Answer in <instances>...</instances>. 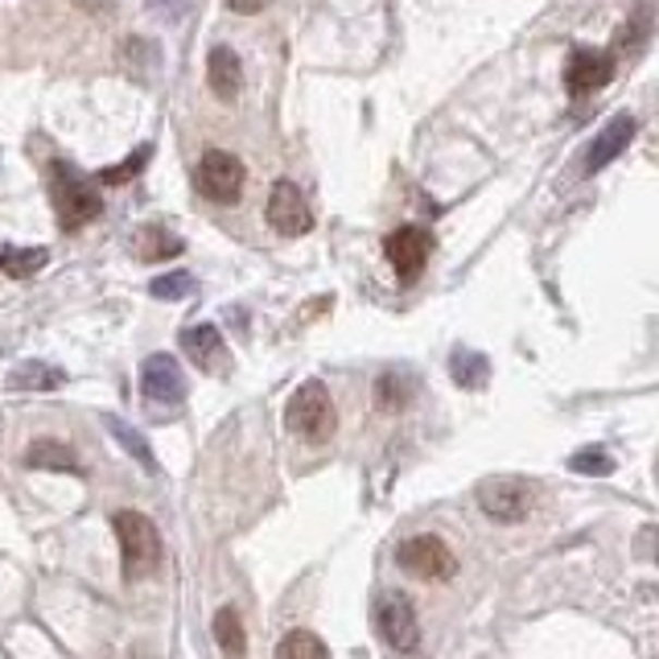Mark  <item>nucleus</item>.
<instances>
[{
  "label": "nucleus",
  "mask_w": 659,
  "mask_h": 659,
  "mask_svg": "<svg viewBox=\"0 0 659 659\" xmlns=\"http://www.w3.org/2000/svg\"><path fill=\"white\" fill-rule=\"evenodd\" d=\"M614 78V54H606V50H589V46H577L573 54H569V66H565V87L569 95H594L602 91L606 83Z\"/></svg>",
  "instance_id": "9b49d317"
},
{
  "label": "nucleus",
  "mask_w": 659,
  "mask_h": 659,
  "mask_svg": "<svg viewBox=\"0 0 659 659\" xmlns=\"http://www.w3.org/2000/svg\"><path fill=\"white\" fill-rule=\"evenodd\" d=\"M429 252H434V235L425 227H395L392 235L383 240V256H388L400 281H416L425 260H429Z\"/></svg>",
  "instance_id": "1a4fd4ad"
},
{
  "label": "nucleus",
  "mask_w": 659,
  "mask_h": 659,
  "mask_svg": "<svg viewBox=\"0 0 659 659\" xmlns=\"http://www.w3.org/2000/svg\"><path fill=\"white\" fill-rule=\"evenodd\" d=\"M141 400L152 420H173L186 404V376L173 355H149L141 363Z\"/></svg>",
  "instance_id": "7ed1b4c3"
},
{
  "label": "nucleus",
  "mask_w": 659,
  "mask_h": 659,
  "mask_svg": "<svg viewBox=\"0 0 659 659\" xmlns=\"http://www.w3.org/2000/svg\"><path fill=\"white\" fill-rule=\"evenodd\" d=\"M62 383H66V371H58L50 363H17L4 379L9 392H54Z\"/></svg>",
  "instance_id": "dca6fc26"
},
{
  "label": "nucleus",
  "mask_w": 659,
  "mask_h": 659,
  "mask_svg": "<svg viewBox=\"0 0 659 659\" xmlns=\"http://www.w3.org/2000/svg\"><path fill=\"white\" fill-rule=\"evenodd\" d=\"M25 466L29 471H54V474H78V457L71 446H62L54 437H38L25 450Z\"/></svg>",
  "instance_id": "2eb2a0df"
},
{
  "label": "nucleus",
  "mask_w": 659,
  "mask_h": 659,
  "mask_svg": "<svg viewBox=\"0 0 659 659\" xmlns=\"http://www.w3.org/2000/svg\"><path fill=\"white\" fill-rule=\"evenodd\" d=\"M103 425H108V434H112L115 441H120V450L132 453V457L141 462V471H145V474H157V453L149 450V441L136 434L129 420H120V416L108 413V416H103Z\"/></svg>",
  "instance_id": "412c9836"
},
{
  "label": "nucleus",
  "mask_w": 659,
  "mask_h": 659,
  "mask_svg": "<svg viewBox=\"0 0 659 659\" xmlns=\"http://www.w3.org/2000/svg\"><path fill=\"white\" fill-rule=\"evenodd\" d=\"M198 284H194V277L190 272H166V277H152L149 293L157 297V302H182V297H190Z\"/></svg>",
  "instance_id": "a878e982"
},
{
  "label": "nucleus",
  "mask_w": 659,
  "mask_h": 659,
  "mask_svg": "<svg viewBox=\"0 0 659 659\" xmlns=\"http://www.w3.org/2000/svg\"><path fill=\"white\" fill-rule=\"evenodd\" d=\"M450 371H453V383H462V388L478 392V388H487L490 363H487V355H478V351H466V346H457V351L450 355Z\"/></svg>",
  "instance_id": "4be33fe9"
},
{
  "label": "nucleus",
  "mask_w": 659,
  "mask_h": 659,
  "mask_svg": "<svg viewBox=\"0 0 659 659\" xmlns=\"http://www.w3.org/2000/svg\"><path fill=\"white\" fill-rule=\"evenodd\" d=\"M149 157H152V145H141V149L132 152V157H124L120 166L99 173V182H103V186H124V182H132L136 173L145 170V161H149Z\"/></svg>",
  "instance_id": "bb28decb"
},
{
  "label": "nucleus",
  "mask_w": 659,
  "mask_h": 659,
  "mask_svg": "<svg viewBox=\"0 0 659 659\" xmlns=\"http://www.w3.org/2000/svg\"><path fill=\"white\" fill-rule=\"evenodd\" d=\"M395 561L404 573H413L420 582H450L453 573H457V557H453V548L441 540V536H408V540H400L395 548Z\"/></svg>",
  "instance_id": "423d86ee"
},
{
  "label": "nucleus",
  "mask_w": 659,
  "mask_h": 659,
  "mask_svg": "<svg viewBox=\"0 0 659 659\" xmlns=\"http://www.w3.org/2000/svg\"><path fill=\"white\" fill-rule=\"evenodd\" d=\"M194 182H198V194H203V198L219 203V207H231V203H240V194H244L247 170L235 152L210 149V152H203Z\"/></svg>",
  "instance_id": "0eeeda50"
},
{
  "label": "nucleus",
  "mask_w": 659,
  "mask_h": 659,
  "mask_svg": "<svg viewBox=\"0 0 659 659\" xmlns=\"http://www.w3.org/2000/svg\"><path fill=\"white\" fill-rule=\"evenodd\" d=\"M120 58H124L129 71H141V75H149L152 66H161V50L149 38H129L120 46Z\"/></svg>",
  "instance_id": "b1692460"
},
{
  "label": "nucleus",
  "mask_w": 659,
  "mask_h": 659,
  "mask_svg": "<svg viewBox=\"0 0 659 659\" xmlns=\"http://www.w3.org/2000/svg\"><path fill=\"white\" fill-rule=\"evenodd\" d=\"M186 244L166 231V227H141V235H136V256L145 264H161V260H173V256H182Z\"/></svg>",
  "instance_id": "a211bd4d"
},
{
  "label": "nucleus",
  "mask_w": 659,
  "mask_h": 659,
  "mask_svg": "<svg viewBox=\"0 0 659 659\" xmlns=\"http://www.w3.org/2000/svg\"><path fill=\"white\" fill-rule=\"evenodd\" d=\"M215 643L227 659H244L247 656V635H244V619L235 606H223L215 614Z\"/></svg>",
  "instance_id": "aec40b11"
},
{
  "label": "nucleus",
  "mask_w": 659,
  "mask_h": 659,
  "mask_svg": "<svg viewBox=\"0 0 659 659\" xmlns=\"http://www.w3.org/2000/svg\"><path fill=\"white\" fill-rule=\"evenodd\" d=\"M46 264H50V252H46V247H0V272L13 277V281L38 277Z\"/></svg>",
  "instance_id": "6ab92c4d"
},
{
  "label": "nucleus",
  "mask_w": 659,
  "mask_h": 659,
  "mask_svg": "<svg viewBox=\"0 0 659 659\" xmlns=\"http://www.w3.org/2000/svg\"><path fill=\"white\" fill-rule=\"evenodd\" d=\"M416 400V376L413 371H383L376 379V404L379 413H404Z\"/></svg>",
  "instance_id": "f3484780"
},
{
  "label": "nucleus",
  "mask_w": 659,
  "mask_h": 659,
  "mask_svg": "<svg viewBox=\"0 0 659 659\" xmlns=\"http://www.w3.org/2000/svg\"><path fill=\"white\" fill-rule=\"evenodd\" d=\"M182 351H186L190 363H194L198 371H207V376H223L227 367H231V351H227L219 326H210V321L182 330Z\"/></svg>",
  "instance_id": "f8f14e48"
},
{
  "label": "nucleus",
  "mask_w": 659,
  "mask_h": 659,
  "mask_svg": "<svg viewBox=\"0 0 659 659\" xmlns=\"http://www.w3.org/2000/svg\"><path fill=\"white\" fill-rule=\"evenodd\" d=\"M569 471L585 474V478H606V474L614 471V457L602 446H585V450H577L569 457Z\"/></svg>",
  "instance_id": "393cba45"
},
{
  "label": "nucleus",
  "mask_w": 659,
  "mask_h": 659,
  "mask_svg": "<svg viewBox=\"0 0 659 659\" xmlns=\"http://www.w3.org/2000/svg\"><path fill=\"white\" fill-rule=\"evenodd\" d=\"M264 215H268L272 231H281V235H305V231L314 227V210L305 203V194L297 190V182H284V178L268 190Z\"/></svg>",
  "instance_id": "9d476101"
},
{
  "label": "nucleus",
  "mask_w": 659,
  "mask_h": 659,
  "mask_svg": "<svg viewBox=\"0 0 659 659\" xmlns=\"http://www.w3.org/2000/svg\"><path fill=\"white\" fill-rule=\"evenodd\" d=\"M474 499L495 524H524L536 503V487L520 474H490L474 487Z\"/></svg>",
  "instance_id": "39448f33"
},
{
  "label": "nucleus",
  "mask_w": 659,
  "mask_h": 659,
  "mask_svg": "<svg viewBox=\"0 0 659 659\" xmlns=\"http://www.w3.org/2000/svg\"><path fill=\"white\" fill-rule=\"evenodd\" d=\"M376 631L383 635V643L400 651V656H408L420 647V619H416V606L408 594H400V589H388V594H379L376 602Z\"/></svg>",
  "instance_id": "6e6552de"
},
{
  "label": "nucleus",
  "mask_w": 659,
  "mask_h": 659,
  "mask_svg": "<svg viewBox=\"0 0 659 659\" xmlns=\"http://www.w3.org/2000/svg\"><path fill=\"white\" fill-rule=\"evenodd\" d=\"M115 540H120V569L124 582H149L152 573L161 569V532L145 511H115L112 515Z\"/></svg>",
  "instance_id": "f257e3e1"
},
{
  "label": "nucleus",
  "mask_w": 659,
  "mask_h": 659,
  "mask_svg": "<svg viewBox=\"0 0 659 659\" xmlns=\"http://www.w3.org/2000/svg\"><path fill=\"white\" fill-rule=\"evenodd\" d=\"M647 29H651L647 13H643V17H635V21H626V25L619 29V46H626V41H631V50L639 54L643 46H647Z\"/></svg>",
  "instance_id": "cd10ccee"
},
{
  "label": "nucleus",
  "mask_w": 659,
  "mask_h": 659,
  "mask_svg": "<svg viewBox=\"0 0 659 659\" xmlns=\"http://www.w3.org/2000/svg\"><path fill=\"white\" fill-rule=\"evenodd\" d=\"M277 659H330V651L314 631H289L277 643Z\"/></svg>",
  "instance_id": "5701e85b"
},
{
  "label": "nucleus",
  "mask_w": 659,
  "mask_h": 659,
  "mask_svg": "<svg viewBox=\"0 0 659 659\" xmlns=\"http://www.w3.org/2000/svg\"><path fill=\"white\" fill-rule=\"evenodd\" d=\"M207 87L223 103H231V99H240V91H244V66H240V54L231 50V46H215L207 58Z\"/></svg>",
  "instance_id": "4468645a"
},
{
  "label": "nucleus",
  "mask_w": 659,
  "mask_h": 659,
  "mask_svg": "<svg viewBox=\"0 0 659 659\" xmlns=\"http://www.w3.org/2000/svg\"><path fill=\"white\" fill-rule=\"evenodd\" d=\"M231 13H240V17H252V13H264L272 0H223Z\"/></svg>",
  "instance_id": "c85d7f7f"
},
{
  "label": "nucleus",
  "mask_w": 659,
  "mask_h": 659,
  "mask_svg": "<svg viewBox=\"0 0 659 659\" xmlns=\"http://www.w3.org/2000/svg\"><path fill=\"white\" fill-rule=\"evenodd\" d=\"M631 136H635V115H626V112L614 115V120L594 136V145L585 149V173L606 170V166H610V161L631 145Z\"/></svg>",
  "instance_id": "ddd939ff"
},
{
  "label": "nucleus",
  "mask_w": 659,
  "mask_h": 659,
  "mask_svg": "<svg viewBox=\"0 0 659 659\" xmlns=\"http://www.w3.org/2000/svg\"><path fill=\"white\" fill-rule=\"evenodd\" d=\"M284 425L305 441H330L339 413H334V400L330 388L321 379H305L297 392L289 395V408H284Z\"/></svg>",
  "instance_id": "20e7f679"
},
{
  "label": "nucleus",
  "mask_w": 659,
  "mask_h": 659,
  "mask_svg": "<svg viewBox=\"0 0 659 659\" xmlns=\"http://www.w3.org/2000/svg\"><path fill=\"white\" fill-rule=\"evenodd\" d=\"M50 198H54L58 227H62V231H78V227H87L91 219H99V210H103L95 182L83 178L71 161H54V166H50Z\"/></svg>",
  "instance_id": "f03ea898"
}]
</instances>
